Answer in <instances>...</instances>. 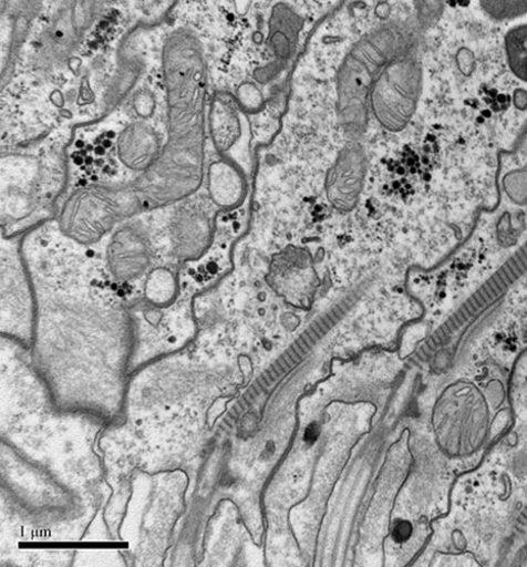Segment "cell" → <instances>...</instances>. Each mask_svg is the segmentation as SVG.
<instances>
[{"label": "cell", "mask_w": 527, "mask_h": 567, "mask_svg": "<svg viewBox=\"0 0 527 567\" xmlns=\"http://www.w3.org/2000/svg\"><path fill=\"white\" fill-rule=\"evenodd\" d=\"M152 264L149 246L131 236H117L108 254V269L112 277L123 284L145 276Z\"/></svg>", "instance_id": "6da1fadb"}, {"label": "cell", "mask_w": 527, "mask_h": 567, "mask_svg": "<svg viewBox=\"0 0 527 567\" xmlns=\"http://www.w3.org/2000/svg\"><path fill=\"white\" fill-rule=\"evenodd\" d=\"M525 365H527V358L524 362ZM523 373H519V385L517 388H526L527 386V367H521ZM527 394V393H524Z\"/></svg>", "instance_id": "ba28073f"}, {"label": "cell", "mask_w": 527, "mask_h": 567, "mask_svg": "<svg viewBox=\"0 0 527 567\" xmlns=\"http://www.w3.org/2000/svg\"><path fill=\"white\" fill-rule=\"evenodd\" d=\"M482 9L495 20H510L527 14V2H482Z\"/></svg>", "instance_id": "277c9868"}, {"label": "cell", "mask_w": 527, "mask_h": 567, "mask_svg": "<svg viewBox=\"0 0 527 567\" xmlns=\"http://www.w3.org/2000/svg\"><path fill=\"white\" fill-rule=\"evenodd\" d=\"M179 292L177 275L173 270L158 267L146 275V298L154 305L166 306L172 303Z\"/></svg>", "instance_id": "7a4b0ae2"}, {"label": "cell", "mask_w": 527, "mask_h": 567, "mask_svg": "<svg viewBox=\"0 0 527 567\" xmlns=\"http://www.w3.org/2000/svg\"><path fill=\"white\" fill-rule=\"evenodd\" d=\"M505 55L510 72L527 83V23L517 24L507 31Z\"/></svg>", "instance_id": "3957f363"}, {"label": "cell", "mask_w": 527, "mask_h": 567, "mask_svg": "<svg viewBox=\"0 0 527 567\" xmlns=\"http://www.w3.org/2000/svg\"><path fill=\"white\" fill-rule=\"evenodd\" d=\"M319 436V430L316 424H311L310 427L306 432V441L309 443H313L317 441Z\"/></svg>", "instance_id": "52a82bcc"}, {"label": "cell", "mask_w": 527, "mask_h": 567, "mask_svg": "<svg viewBox=\"0 0 527 567\" xmlns=\"http://www.w3.org/2000/svg\"><path fill=\"white\" fill-rule=\"evenodd\" d=\"M504 185L507 195H510L514 202H520L519 204L527 202V169H519L508 174Z\"/></svg>", "instance_id": "5b68a950"}, {"label": "cell", "mask_w": 527, "mask_h": 567, "mask_svg": "<svg viewBox=\"0 0 527 567\" xmlns=\"http://www.w3.org/2000/svg\"><path fill=\"white\" fill-rule=\"evenodd\" d=\"M411 534V526L407 524H401L394 533L395 539L399 542L405 540Z\"/></svg>", "instance_id": "8992f818"}]
</instances>
